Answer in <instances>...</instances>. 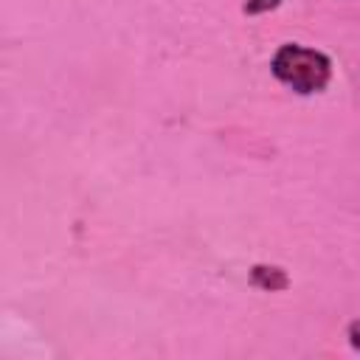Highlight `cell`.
<instances>
[{"mask_svg": "<svg viewBox=\"0 0 360 360\" xmlns=\"http://www.w3.org/2000/svg\"><path fill=\"white\" fill-rule=\"evenodd\" d=\"M273 76L287 84L298 96H312L321 93L329 79H332V59L315 48L298 45V42H284L270 59Z\"/></svg>", "mask_w": 360, "mask_h": 360, "instance_id": "obj_1", "label": "cell"}, {"mask_svg": "<svg viewBox=\"0 0 360 360\" xmlns=\"http://www.w3.org/2000/svg\"><path fill=\"white\" fill-rule=\"evenodd\" d=\"M346 335H349V343H352V349H354V352H360V318H354V321L349 323Z\"/></svg>", "mask_w": 360, "mask_h": 360, "instance_id": "obj_4", "label": "cell"}, {"mask_svg": "<svg viewBox=\"0 0 360 360\" xmlns=\"http://www.w3.org/2000/svg\"><path fill=\"white\" fill-rule=\"evenodd\" d=\"M250 284L264 292H278L290 287V276L276 264H253L250 267Z\"/></svg>", "mask_w": 360, "mask_h": 360, "instance_id": "obj_2", "label": "cell"}, {"mask_svg": "<svg viewBox=\"0 0 360 360\" xmlns=\"http://www.w3.org/2000/svg\"><path fill=\"white\" fill-rule=\"evenodd\" d=\"M278 3H281V0H245L242 11H245V14H264V11H273Z\"/></svg>", "mask_w": 360, "mask_h": 360, "instance_id": "obj_3", "label": "cell"}]
</instances>
